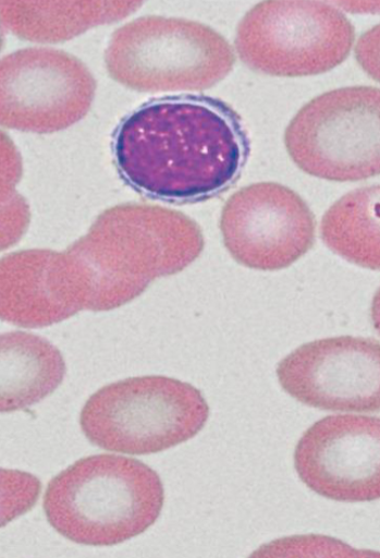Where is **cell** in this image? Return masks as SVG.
<instances>
[{
	"label": "cell",
	"instance_id": "13",
	"mask_svg": "<svg viewBox=\"0 0 380 558\" xmlns=\"http://www.w3.org/2000/svg\"><path fill=\"white\" fill-rule=\"evenodd\" d=\"M0 410L13 413L33 407L62 383L65 364L60 351L46 339L11 331L0 340Z\"/></svg>",
	"mask_w": 380,
	"mask_h": 558
},
{
	"label": "cell",
	"instance_id": "17",
	"mask_svg": "<svg viewBox=\"0 0 380 558\" xmlns=\"http://www.w3.org/2000/svg\"><path fill=\"white\" fill-rule=\"evenodd\" d=\"M371 317L373 326L380 336V289L372 301Z\"/></svg>",
	"mask_w": 380,
	"mask_h": 558
},
{
	"label": "cell",
	"instance_id": "4",
	"mask_svg": "<svg viewBox=\"0 0 380 558\" xmlns=\"http://www.w3.org/2000/svg\"><path fill=\"white\" fill-rule=\"evenodd\" d=\"M105 62L117 83L160 93L211 88L231 73L235 56L226 39L205 24L147 16L112 35Z\"/></svg>",
	"mask_w": 380,
	"mask_h": 558
},
{
	"label": "cell",
	"instance_id": "6",
	"mask_svg": "<svg viewBox=\"0 0 380 558\" xmlns=\"http://www.w3.org/2000/svg\"><path fill=\"white\" fill-rule=\"evenodd\" d=\"M342 11L320 2H263L242 20L235 49L256 72L284 77L318 75L342 64L355 44Z\"/></svg>",
	"mask_w": 380,
	"mask_h": 558
},
{
	"label": "cell",
	"instance_id": "2",
	"mask_svg": "<svg viewBox=\"0 0 380 558\" xmlns=\"http://www.w3.org/2000/svg\"><path fill=\"white\" fill-rule=\"evenodd\" d=\"M204 247L199 225L182 213L127 204L101 213L68 251L87 276L89 311L108 312L137 299L155 279L185 270Z\"/></svg>",
	"mask_w": 380,
	"mask_h": 558
},
{
	"label": "cell",
	"instance_id": "5",
	"mask_svg": "<svg viewBox=\"0 0 380 558\" xmlns=\"http://www.w3.org/2000/svg\"><path fill=\"white\" fill-rule=\"evenodd\" d=\"M209 408L193 385L162 376L128 378L91 396L83 409L88 440L114 453L148 456L191 440Z\"/></svg>",
	"mask_w": 380,
	"mask_h": 558
},
{
	"label": "cell",
	"instance_id": "1",
	"mask_svg": "<svg viewBox=\"0 0 380 558\" xmlns=\"http://www.w3.org/2000/svg\"><path fill=\"white\" fill-rule=\"evenodd\" d=\"M112 151L131 189L155 201L189 204L238 180L250 141L225 101L179 95L151 99L126 116L114 131Z\"/></svg>",
	"mask_w": 380,
	"mask_h": 558
},
{
	"label": "cell",
	"instance_id": "14",
	"mask_svg": "<svg viewBox=\"0 0 380 558\" xmlns=\"http://www.w3.org/2000/svg\"><path fill=\"white\" fill-rule=\"evenodd\" d=\"M142 2H2V22L26 41L59 44L95 26L121 21Z\"/></svg>",
	"mask_w": 380,
	"mask_h": 558
},
{
	"label": "cell",
	"instance_id": "8",
	"mask_svg": "<svg viewBox=\"0 0 380 558\" xmlns=\"http://www.w3.org/2000/svg\"><path fill=\"white\" fill-rule=\"evenodd\" d=\"M96 89L94 75L69 52H12L0 65V123L35 134L69 129L88 113Z\"/></svg>",
	"mask_w": 380,
	"mask_h": 558
},
{
	"label": "cell",
	"instance_id": "3",
	"mask_svg": "<svg viewBox=\"0 0 380 558\" xmlns=\"http://www.w3.org/2000/svg\"><path fill=\"white\" fill-rule=\"evenodd\" d=\"M159 474L143 462L101 454L78 460L48 485L45 512L63 537L111 547L139 536L163 508Z\"/></svg>",
	"mask_w": 380,
	"mask_h": 558
},
{
	"label": "cell",
	"instance_id": "7",
	"mask_svg": "<svg viewBox=\"0 0 380 558\" xmlns=\"http://www.w3.org/2000/svg\"><path fill=\"white\" fill-rule=\"evenodd\" d=\"M285 146L311 177L355 182L380 175V89L346 87L312 99L287 126Z\"/></svg>",
	"mask_w": 380,
	"mask_h": 558
},
{
	"label": "cell",
	"instance_id": "12",
	"mask_svg": "<svg viewBox=\"0 0 380 558\" xmlns=\"http://www.w3.org/2000/svg\"><path fill=\"white\" fill-rule=\"evenodd\" d=\"M86 278L69 251L16 252L0 264V315L23 328H42L88 311Z\"/></svg>",
	"mask_w": 380,
	"mask_h": 558
},
{
	"label": "cell",
	"instance_id": "9",
	"mask_svg": "<svg viewBox=\"0 0 380 558\" xmlns=\"http://www.w3.org/2000/svg\"><path fill=\"white\" fill-rule=\"evenodd\" d=\"M220 230L231 256L246 268L278 271L316 242V218L304 198L279 183H256L233 194Z\"/></svg>",
	"mask_w": 380,
	"mask_h": 558
},
{
	"label": "cell",
	"instance_id": "15",
	"mask_svg": "<svg viewBox=\"0 0 380 558\" xmlns=\"http://www.w3.org/2000/svg\"><path fill=\"white\" fill-rule=\"evenodd\" d=\"M323 243L359 267L380 271V185L353 191L326 211Z\"/></svg>",
	"mask_w": 380,
	"mask_h": 558
},
{
	"label": "cell",
	"instance_id": "11",
	"mask_svg": "<svg viewBox=\"0 0 380 558\" xmlns=\"http://www.w3.org/2000/svg\"><path fill=\"white\" fill-rule=\"evenodd\" d=\"M295 469L327 499H380V418L334 415L312 424L296 447Z\"/></svg>",
	"mask_w": 380,
	"mask_h": 558
},
{
	"label": "cell",
	"instance_id": "10",
	"mask_svg": "<svg viewBox=\"0 0 380 558\" xmlns=\"http://www.w3.org/2000/svg\"><path fill=\"white\" fill-rule=\"evenodd\" d=\"M281 387L299 403L339 413H380V342L338 337L312 341L283 359Z\"/></svg>",
	"mask_w": 380,
	"mask_h": 558
},
{
	"label": "cell",
	"instance_id": "16",
	"mask_svg": "<svg viewBox=\"0 0 380 558\" xmlns=\"http://www.w3.org/2000/svg\"><path fill=\"white\" fill-rule=\"evenodd\" d=\"M356 58L360 68L380 84V24L360 36Z\"/></svg>",
	"mask_w": 380,
	"mask_h": 558
}]
</instances>
